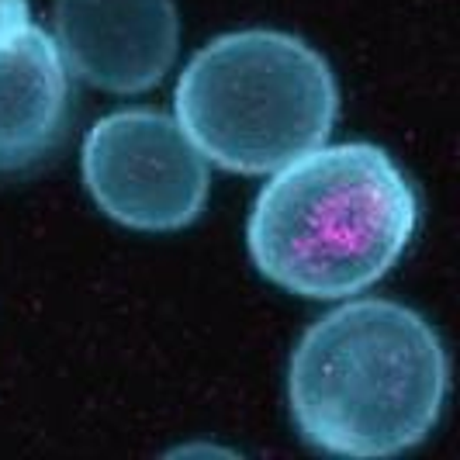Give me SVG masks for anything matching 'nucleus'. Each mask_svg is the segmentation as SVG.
I'll list each match as a JSON object with an SVG mask.
<instances>
[{"instance_id": "obj_1", "label": "nucleus", "mask_w": 460, "mask_h": 460, "mask_svg": "<svg viewBox=\"0 0 460 460\" xmlns=\"http://www.w3.org/2000/svg\"><path fill=\"white\" fill-rule=\"evenodd\" d=\"M450 364L415 308L360 298L305 329L288 364L301 439L332 457H394L437 429Z\"/></svg>"}, {"instance_id": "obj_2", "label": "nucleus", "mask_w": 460, "mask_h": 460, "mask_svg": "<svg viewBox=\"0 0 460 460\" xmlns=\"http://www.w3.org/2000/svg\"><path fill=\"white\" fill-rule=\"evenodd\" d=\"M419 198L370 142L315 146L256 194L246 246L270 284L312 301L364 295L409 250Z\"/></svg>"}, {"instance_id": "obj_3", "label": "nucleus", "mask_w": 460, "mask_h": 460, "mask_svg": "<svg viewBox=\"0 0 460 460\" xmlns=\"http://www.w3.org/2000/svg\"><path fill=\"white\" fill-rule=\"evenodd\" d=\"M340 115V87L319 49L298 35L246 28L190 56L173 118L201 156L263 177L323 146Z\"/></svg>"}, {"instance_id": "obj_4", "label": "nucleus", "mask_w": 460, "mask_h": 460, "mask_svg": "<svg viewBox=\"0 0 460 460\" xmlns=\"http://www.w3.org/2000/svg\"><path fill=\"white\" fill-rule=\"evenodd\" d=\"M84 184L111 222L136 232H177L208 201V160L181 121L153 108L111 111L84 138Z\"/></svg>"}, {"instance_id": "obj_5", "label": "nucleus", "mask_w": 460, "mask_h": 460, "mask_svg": "<svg viewBox=\"0 0 460 460\" xmlns=\"http://www.w3.org/2000/svg\"><path fill=\"white\" fill-rule=\"evenodd\" d=\"M52 39L69 73L108 93H146L181 49L173 0H56Z\"/></svg>"}, {"instance_id": "obj_6", "label": "nucleus", "mask_w": 460, "mask_h": 460, "mask_svg": "<svg viewBox=\"0 0 460 460\" xmlns=\"http://www.w3.org/2000/svg\"><path fill=\"white\" fill-rule=\"evenodd\" d=\"M69 66L52 31L24 22L0 39V173H22L59 146Z\"/></svg>"}, {"instance_id": "obj_7", "label": "nucleus", "mask_w": 460, "mask_h": 460, "mask_svg": "<svg viewBox=\"0 0 460 460\" xmlns=\"http://www.w3.org/2000/svg\"><path fill=\"white\" fill-rule=\"evenodd\" d=\"M28 22V0H0V39Z\"/></svg>"}]
</instances>
